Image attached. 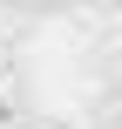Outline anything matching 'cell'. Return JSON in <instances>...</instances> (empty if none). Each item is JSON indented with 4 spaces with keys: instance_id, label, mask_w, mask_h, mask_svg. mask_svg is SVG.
Masks as SVG:
<instances>
[{
    "instance_id": "cell-1",
    "label": "cell",
    "mask_w": 122,
    "mask_h": 129,
    "mask_svg": "<svg viewBox=\"0 0 122 129\" xmlns=\"http://www.w3.org/2000/svg\"><path fill=\"white\" fill-rule=\"evenodd\" d=\"M20 116H27V102H20V95H14L7 82H0V129H14V122H20Z\"/></svg>"
},
{
    "instance_id": "cell-2",
    "label": "cell",
    "mask_w": 122,
    "mask_h": 129,
    "mask_svg": "<svg viewBox=\"0 0 122 129\" xmlns=\"http://www.w3.org/2000/svg\"><path fill=\"white\" fill-rule=\"evenodd\" d=\"M14 129H61V122H48V116H20Z\"/></svg>"
},
{
    "instance_id": "cell-3",
    "label": "cell",
    "mask_w": 122,
    "mask_h": 129,
    "mask_svg": "<svg viewBox=\"0 0 122 129\" xmlns=\"http://www.w3.org/2000/svg\"><path fill=\"white\" fill-rule=\"evenodd\" d=\"M115 68H122V48H115Z\"/></svg>"
},
{
    "instance_id": "cell-4",
    "label": "cell",
    "mask_w": 122,
    "mask_h": 129,
    "mask_svg": "<svg viewBox=\"0 0 122 129\" xmlns=\"http://www.w3.org/2000/svg\"><path fill=\"white\" fill-rule=\"evenodd\" d=\"M115 116H122V102H115Z\"/></svg>"
}]
</instances>
